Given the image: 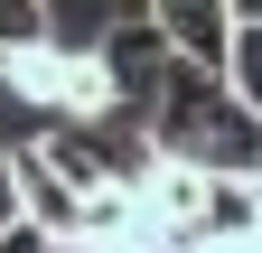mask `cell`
I'll list each match as a JSON object with an SVG mask.
<instances>
[{"mask_svg": "<svg viewBox=\"0 0 262 253\" xmlns=\"http://www.w3.org/2000/svg\"><path fill=\"white\" fill-rule=\"evenodd\" d=\"M122 28H150L159 47H178L187 66H225L234 47V0H113Z\"/></svg>", "mask_w": 262, "mask_h": 253, "instance_id": "1", "label": "cell"}, {"mask_svg": "<svg viewBox=\"0 0 262 253\" xmlns=\"http://www.w3.org/2000/svg\"><path fill=\"white\" fill-rule=\"evenodd\" d=\"M19 197H28V225H38V235L75 244V225H84V187L66 178V160L47 150V132L19 141Z\"/></svg>", "mask_w": 262, "mask_h": 253, "instance_id": "2", "label": "cell"}, {"mask_svg": "<svg viewBox=\"0 0 262 253\" xmlns=\"http://www.w3.org/2000/svg\"><path fill=\"white\" fill-rule=\"evenodd\" d=\"M215 75H225V94L262 122V28H234V47H225V66H215Z\"/></svg>", "mask_w": 262, "mask_h": 253, "instance_id": "3", "label": "cell"}, {"mask_svg": "<svg viewBox=\"0 0 262 253\" xmlns=\"http://www.w3.org/2000/svg\"><path fill=\"white\" fill-rule=\"evenodd\" d=\"M38 38H56L47 0H0V56H19V47H38Z\"/></svg>", "mask_w": 262, "mask_h": 253, "instance_id": "4", "label": "cell"}, {"mask_svg": "<svg viewBox=\"0 0 262 253\" xmlns=\"http://www.w3.org/2000/svg\"><path fill=\"white\" fill-rule=\"evenodd\" d=\"M28 225V197H19V141H0V244Z\"/></svg>", "mask_w": 262, "mask_h": 253, "instance_id": "5", "label": "cell"}, {"mask_svg": "<svg viewBox=\"0 0 262 253\" xmlns=\"http://www.w3.org/2000/svg\"><path fill=\"white\" fill-rule=\"evenodd\" d=\"M0 253H56V235H38V225H19L10 244H0Z\"/></svg>", "mask_w": 262, "mask_h": 253, "instance_id": "6", "label": "cell"}, {"mask_svg": "<svg viewBox=\"0 0 262 253\" xmlns=\"http://www.w3.org/2000/svg\"><path fill=\"white\" fill-rule=\"evenodd\" d=\"M234 28H262V0H234Z\"/></svg>", "mask_w": 262, "mask_h": 253, "instance_id": "7", "label": "cell"}, {"mask_svg": "<svg viewBox=\"0 0 262 253\" xmlns=\"http://www.w3.org/2000/svg\"><path fill=\"white\" fill-rule=\"evenodd\" d=\"M56 253H94V244H84V235H75V244H56Z\"/></svg>", "mask_w": 262, "mask_h": 253, "instance_id": "8", "label": "cell"}]
</instances>
